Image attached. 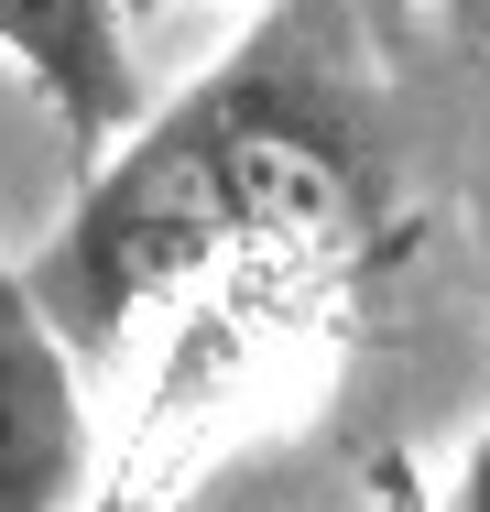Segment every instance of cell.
<instances>
[{"mask_svg":"<svg viewBox=\"0 0 490 512\" xmlns=\"http://www.w3.org/2000/svg\"><path fill=\"white\" fill-rule=\"evenodd\" d=\"M349 207L360 186L338 164L327 99L284 66V44H240L229 77H207L77 197V218L22 262V284L66 327V349H109L164 284L207 273L229 240H316Z\"/></svg>","mask_w":490,"mask_h":512,"instance_id":"6da1fadb","label":"cell"},{"mask_svg":"<svg viewBox=\"0 0 490 512\" xmlns=\"http://www.w3.org/2000/svg\"><path fill=\"white\" fill-rule=\"evenodd\" d=\"M77 480H88L77 349L33 306L22 262H0V512H77Z\"/></svg>","mask_w":490,"mask_h":512,"instance_id":"7a4b0ae2","label":"cell"},{"mask_svg":"<svg viewBox=\"0 0 490 512\" xmlns=\"http://www.w3.org/2000/svg\"><path fill=\"white\" fill-rule=\"evenodd\" d=\"M0 55L77 142H120L131 120V11L120 0H0Z\"/></svg>","mask_w":490,"mask_h":512,"instance_id":"3957f363","label":"cell"},{"mask_svg":"<svg viewBox=\"0 0 490 512\" xmlns=\"http://www.w3.org/2000/svg\"><path fill=\"white\" fill-rule=\"evenodd\" d=\"M458 512H490V425L469 436V458H458Z\"/></svg>","mask_w":490,"mask_h":512,"instance_id":"277c9868","label":"cell"},{"mask_svg":"<svg viewBox=\"0 0 490 512\" xmlns=\"http://www.w3.org/2000/svg\"><path fill=\"white\" fill-rule=\"evenodd\" d=\"M436 11H447L458 44H480V55H490V0H436Z\"/></svg>","mask_w":490,"mask_h":512,"instance_id":"5b68a950","label":"cell"},{"mask_svg":"<svg viewBox=\"0 0 490 512\" xmlns=\"http://www.w3.org/2000/svg\"><path fill=\"white\" fill-rule=\"evenodd\" d=\"M120 11H175V0H120Z\"/></svg>","mask_w":490,"mask_h":512,"instance_id":"8992f818","label":"cell"}]
</instances>
